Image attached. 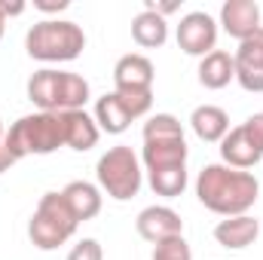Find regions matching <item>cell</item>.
I'll list each match as a JSON object with an SVG mask.
<instances>
[{"label": "cell", "mask_w": 263, "mask_h": 260, "mask_svg": "<svg viewBox=\"0 0 263 260\" xmlns=\"http://www.w3.org/2000/svg\"><path fill=\"white\" fill-rule=\"evenodd\" d=\"M260 193V184L251 172L230 169V165H205L196 178V196L199 202L223 217H239L254 208Z\"/></svg>", "instance_id": "1"}, {"label": "cell", "mask_w": 263, "mask_h": 260, "mask_svg": "<svg viewBox=\"0 0 263 260\" xmlns=\"http://www.w3.org/2000/svg\"><path fill=\"white\" fill-rule=\"evenodd\" d=\"M28 98L43 114H62V110H83L89 101V83L80 73L43 67L28 80Z\"/></svg>", "instance_id": "2"}, {"label": "cell", "mask_w": 263, "mask_h": 260, "mask_svg": "<svg viewBox=\"0 0 263 260\" xmlns=\"http://www.w3.org/2000/svg\"><path fill=\"white\" fill-rule=\"evenodd\" d=\"M6 150L12 153V159H25V156H46L55 153L59 147H65V120L62 114H31L22 117L18 123H12V129L6 132Z\"/></svg>", "instance_id": "3"}, {"label": "cell", "mask_w": 263, "mask_h": 260, "mask_svg": "<svg viewBox=\"0 0 263 260\" xmlns=\"http://www.w3.org/2000/svg\"><path fill=\"white\" fill-rule=\"evenodd\" d=\"M28 55L37 62H73L86 49V34L77 22L67 18H43L25 37Z\"/></svg>", "instance_id": "4"}, {"label": "cell", "mask_w": 263, "mask_h": 260, "mask_svg": "<svg viewBox=\"0 0 263 260\" xmlns=\"http://www.w3.org/2000/svg\"><path fill=\"white\" fill-rule=\"evenodd\" d=\"M77 217L67 208L65 196L62 193H46L40 199L31 224H28V236L40 251H52L59 245H65L67 239L77 233Z\"/></svg>", "instance_id": "5"}, {"label": "cell", "mask_w": 263, "mask_h": 260, "mask_svg": "<svg viewBox=\"0 0 263 260\" xmlns=\"http://www.w3.org/2000/svg\"><path fill=\"white\" fill-rule=\"evenodd\" d=\"M95 172H98L101 190L117 202H126L132 196H138V190H141V165H138V156L132 153V147H126V144L110 147L98 159Z\"/></svg>", "instance_id": "6"}, {"label": "cell", "mask_w": 263, "mask_h": 260, "mask_svg": "<svg viewBox=\"0 0 263 260\" xmlns=\"http://www.w3.org/2000/svg\"><path fill=\"white\" fill-rule=\"evenodd\" d=\"M153 107V92H107L95 104V123L107 135H123L132 120L144 117Z\"/></svg>", "instance_id": "7"}, {"label": "cell", "mask_w": 263, "mask_h": 260, "mask_svg": "<svg viewBox=\"0 0 263 260\" xmlns=\"http://www.w3.org/2000/svg\"><path fill=\"white\" fill-rule=\"evenodd\" d=\"M217 43V22L208 12H187L178 25V46L187 55L205 59L208 52H214Z\"/></svg>", "instance_id": "8"}, {"label": "cell", "mask_w": 263, "mask_h": 260, "mask_svg": "<svg viewBox=\"0 0 263 260\" xmlns=\"http://www.w3.org/2000/svg\"><path fill=\"white\" fill-rule=\"evenodd\" d=\"M236 80L245 92H263V25L248 40L239 43L236 55Z\"/></svg>", "instance_id": "9"}, {"label": "cell", "mask_w": 263, "mask_h": 260, "mask_svg": "<svg viewBox=\"0 0 263 260\" xmlns=\"http://www.w3.org/2000/svg\"><path fill=\"white\" fill-rule=\"evenodd\" d=\"M135 227H138V236L147 239V242H153V245L156 242H165L172 236H184V220L168 205H150V208H144L138 214Z\"/></svg>", "instance_id": "10"}, {"label": "cell", "mask_w": 263, "mask_h": 260, "mask_svg": "<svg viewBox=\"0 0 263 260\" xmlns=\"http://www.w3.org/2000/svg\"><path fill=\"white\" fill-rule=\"evenodd\" d=\"M220 25L230 37L242 43L254 31H260V6L254 0H227L220 6Z\"/></svg>", "instance_id": "11"}, {"label": "cell", "mask_w": 263, "mask_h": 260, "mask_svg": "<svg viewBox=\"0 0 263 260\" xmlns=\"http://www.w3.org/2000/svg\"><path fill=\"white\" fill-rule=\"evenodd\" d=\"M117 92H153V65L147 55L129 52L114 67Z\"/></svg>", "instance_id": "12"}, {"label": "cell", "mask_w": 263, "mask_h": 260, "mask_svg": "<svg viewBox=\"0 0 263 260\" xmlns=\"http://www.w3.org/2000/svg\"><path fill=\"white\" fill-rule=\"evenodd\" d=\"M144 165L147 172H159V169H175V165H187V141L181 138H144Z\"/></svg>", "instance_id": "13"}, {"label": "cell", "mask_w": 263, "mask_h": 260, "mask_svg": "<svg viewBox=\"0 0 263 260\" xmlns=\"http://www.w3.org/2000/svg\"><path fill=\"white\" fill-rule=\"evenodd\" d=\"M260 236V220L251 214H239V217H227L214 227V239L230 248V251H242L248 245H254V239Z\"/></svg>", "instance_id": "14"}, {"label": "cell", "mask_w": 263, "mask_h": 260, "mask_svg": "<svg viewBox=\"0 0 263 260\" xmlns=\"http://www.w3.org/2000/svg\"><path fill=\"white\" fill-rule=\"evenodd\" d=\"M220 156H223V162L230 165V169H251V165H257L260 162V150H257V144L248 138V132L242 129V126H236V129L227 132V138L220 141Z\"/></svg>", "instance_id": "15"}, {"label": "cell", "mask_w": 263, "mask_h": 260, "mask_svg": "<svg viewBox=\"0 0 263 260\" xmlns=\"http://www.w3.org/2000/svg\"><path fill=\"white\" fill-rule=\"evenodd\" d=\"M62 120H65V147L70 150H92L98 144V123L86 114V110H62Z\"/></svg>", "instance_id": "16"}, {"label": "cell", "mask_w": 263, "mask_h": 260, "mask_svg": "<svg viewBox=\"0 0 263 260\" xmlns=\"http://www.w3.org/2000/svg\"><path fill=\"white\" fill-rule=\"evenodd\" d=\"M62 196H65L67 208L73 211L77 220H92L101 211V193L89 181H70L65 190H62Z\"/></svg>", "instance_id": "17"}, {"label": "cell", "mask_w": 263, "mask_h": 260, "mask_svg": "<svg viewBox=\"0 0 263 260\" xmlns=\"http://www.w3.org/2000/svg\"><path fill=\"white\" fill-rule=\"evenodd\" d=\"M230 80H236V62L230 52L214 49L199 62V83L205 89H223L230 86Z\"/></svg>", "instance_id": "18"}, {"label": "cell", "mask_w": 263, "mask_h": 260, "mask_svg": "<svg viewBox=\"0 0 263 260\" xmlns=\"http://www.w3.org/2000/svg\"><path fill=\"white\" fill-rule=\"evenodd\" d=\"M190 126H193V132H196V138L208 141V144H214V141H223V138H227V132H230V117H227L223 107L202 104V107L193 110Z\"/></svg>", "instance_id": "19"}, {"label": "cell", "mask_w": 263, "mask_h": 260, "mask_svg": "<svg viewBox=\"0 0 263 260\" xmlns=\"http://www.w3.org/2000/svg\"><path fill=\"white\" fill-rule=\"evenodd\" d=\"M132 37H135L138 46H144V49H156V46H162V43L168 40V25H165L162 15L144 9V12H138L135 22H132Z\"/></svg>", "instance_id": "20"}, {"label": "cell", "mask_w": 263, "mask_h": 260, "mask_svg": "<svg viewBox=\"0 0 263 260\" xmlns=\"http://www.w3.org/2000/svg\"><path fill=\"white\" fill-rule=\"evenodd\" d=\"M150 175V187L156 196L175 199L187 190V165H175V169H159V172H147Z\"/></svg>", "instance_id": "21"}, {"label": "cell", "mask_w": 263, "mask_h": 260, "mask_svg": "<svg viewBox=\"0 0 263 260\" xmlns=\"http://www.w3.org/2000/svg\"><path fill=\"white\" fill-rule=\"evenodd\" d=\"M184 129L178 123V117L172 114H156L144 123V138H181Z\"/></svg>", "instance_id": "22"}, {"label": "cell", "mask_w": 263, "mask_h": 260, "mask_svg": "<svg viewBox=\"0 0 263 260\" xmlns=\"http://www.w3.org/2000/svg\"><path fill=\"white\" fill-rule=\"evenodd\" d=\"M153 260H193V254H190V245L184 242V236H172V239L153 245Z\"/></svg>", "instance_id": "23"}, {"label": "cell", "mask_w": 263, "mask_h": 260, "mask_svg": "<svg viewBox=\"0 0 263 260\" xmlns=\"http://www.w3.org/2000/svg\"><path fill=\"white\" fill-rule=\"evenodd\" d=\"M67 260H104V251H101V245L95 239H83V242H77L70 248Z\"/></svg>", "instance_id": "24"}, {"label": "cell", "mask_w": 263, "mask_h": 260, "mask_svg": "<svg viewBox=\"0 0 263 260\" xmlns=\"http://www.w3.org/2000/svg\"><path fill=\"white\" fill-rule=\"evenodd\" d=\"M242 129L248 132V138L257 144V150L263 153V114H251V117L242 123Z\"/></svg>", "instance_id": "25"}, {"label": "cell", "mask_w": 263, "mask_h": 260, "mask_svg": "<svg viewBox=\"0 0 263 260\" xmlns=\"http://www.w3.org/2000/svg\"><path fill=\"white\" fill-rule=\"evenodd\" d=\"M12 162H15V159H12V153L6 150V144H0V175H3V172L12 165Z\"/></svg>", "instance_id": "26"}, {"label": "cell", "mask_w": 263, "mask_h": 260, "mask_svg": "<svg viewBox=\"0 0 263 260\" xmlns=\"http://www.w3.org/2000/svg\"><path fill=\"white\" fill-rule=\"evenodd\" d=\"M37 9H43V12H59V9H67V0H59V3H37Z\"/></svg>", "instance_id": "27"}, {"label": "cell", "mask_w": 263, "mask_h": 260, "mask_svg": "<svg viewBox=\"0 0 263 260\" xmlns=\"http://www.w3.org/2000/svg\"><path fill=\"white\" fill-rule=\"evenodd\" d=\"M3 25H6V12H3V3H0V37H3Z\"/></svg>", "instance_id": "28"}, {"label": "cell", "mask_w": 263, "mask_h": 260, "mask_svg": "<svg viewBox=\"0 0 263 260\" xmlns=\"http://www.w3.org/2000/svg\"><path fill=\"white\" fill-rule=\"evenodd\" d=\"M6 141V135H3V120H0V144Z\"/></svg>", "instance_id": "29"}]
</instances>
